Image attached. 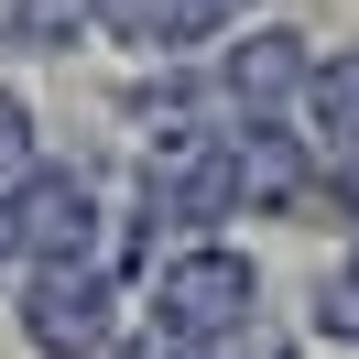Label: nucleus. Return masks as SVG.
<instances>
[{"mask_svg":"<svg viewBox=\"0 0 359 359\" xmlns=\"http://www.w3.org/2000/svg\"><path fill=\"white\" fill-rule=\"evenodd\" d=\"M33 337L44 348H88L98 337V294L88 283H33Z\"/></svg>","mask_w":359,"mask_h":359,"instance_id":"nucleus-1","label":"nucleus"}]
</instances>
